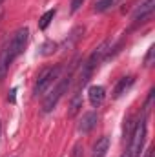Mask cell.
I'll return each mask as SVG.
<instances>
[{"mask_svg":"<svg viewBox=\"0 0 155 157\" xmlns=\"http://www.w3.org/2000/svg\"><path fill=\"white\" fill-rule=\"evenodd\" d=\"M28 39H29V29H28V28H20V29L15 31V35L11 37L9 44L6 46V49H7L11 60H15V59L24 51V48H26V44H28Z\"/></svg>","mask_w":155,"mask_h":157,"instance_id":"obj_4","label":"cell"},{"mask_svg":"<svg viewBox=\"0 0 155 157\" xmlns=\"http://www.w3.org/2000/svg\"><path fill=\"white\" fill-rule=\"evenodd\" d=\"M108 148H110V137L104 135V137H100L95 143V146H93V157H106Z\"/></svg>","mask_w":155,"mask_h":157,"instance_id":"obj_10","label":"cell"},{"mask_svg":"<svg viewBox=\"0 0 155 157\" xmlns=\"http://www.w3.org/2000/svg\"><path fill=\"white\" fill-rule=\"evenodd\" d=\"M11 57H9V53H7V49L4 48L2 51H0V82L6 78L7 75V71H9V66H11Z\"/></svg>","mask_w":155,"mask_h":157,"instance_id":"obj_9","label":"cell"},{"mask_svg":"<svg viewBox=\"0 0 155 157\" xmlns=\"http://www.w3.org/2000/svg\"><path fill=\"white\" fill-rule=\"evenodd\" d=\"M153 7H155V0H146L142 6H139V7L135 9L133 20H135V22H144V20H148V18L152 17V13H153Z\"/></svg>","mask_w":155,"mask_h":157,"instance_id":"obj_5","label":"cell"},{"mask_svg":"<svg viewBox=\"0 0 155 157\" xmlns=\"http://www.w3.org/2000/svg\"><path fill=\"white\" fill-rule=\"evenodd\" d=\"M133 82H135L133 77H122L119 82H117V86L113 88V99H119L122 93H126V91L133 86Z\"/></svg>","mask_w":155,"mask_h":157,"instance_id":"obj_8","label":"cell"},{"mask_svg":"<svg viewBox=\"0 0 155 157\" xmlns=\"http://www.w3.org/2000/svg\"><path fill=\"white\" fill-rule=\"evenodd\" d=\"M153 57H155V46H150V48H148V53H146V57H144V66H146V68H150V66L153 64Z\"/></svg>","mask_w":155,"mask_h":157,"instance_id":"obj_14","label":"cell"},{"mask_svg":"<svg viewBox=\"0 0 155 157\" xmlns=\"http://www.w3.org/2000/svg\"><path fill=\"white\" fill-rule=\"evenodd\" d=\"M82 155H84L82 144H75V148H73V152H71V157H82Z\"/></svg>","mask_w":155,"mask_h":157,"instance_id":"obj_16","label":"cell"},{"mask_svg":"<svg viewBox=\"0 0 155 157\" xmlns=\"http://www.w3.org/2000/svg\"><path fill=\"white\" fill-rule=\"evenodd\" d=\"M73 70H75V66L71 68V71L66 75V77L60 78V82L46 95V99H44V104H42V110H44V113H49V112H53L55 110V106L59 104V101L64 97V93L68 91V88H70V84H71V80H73Z\"/></svg>","mask_w":155,"mask_h":157,"instance_id":"obj_1","label":"cell"},{"mask_svg":"<svg viewBox=\"0 0 155 157\" xmlns=\"http://www.w3.org/2000/svg\"><path fill=\"white\" fill-rule=\"evenodd\" d=\"M2 2H4V0H0V4H2Z\"/></svg>","mask_w":155,"mask_h":157,"instance_id":"obj_21","label":"cell"},{"mask_svg":"<svg viewBox=\"0 0 155 157\" xmlns=\"http://www.w3.org/2000/svg\"><path fill=\"white\" fill-rule=\"evenodd\" d=\"M97 122H99V115L95 112H88V113L82 115L80 122H78V132L80 133H89L97 126Z\"/></svg>","mask_w":155,"mask_h":157,"instance_id":"obj_6","label":"cell"},{"mask_svg":"<svg viewBox=\"0 0 155 157\" xmlns=\"http://www.w3.org/2000/svg\"><path fill=\"white\" fill-rule=\"evenodd\" d=\"M82 108V93L80 91H75V95L71 97V102H70V110H68V117L73 119L80 112Z\"/></svg>","mask_w":155,"mask_h":157,"instance_id":"obj_11","label":"cell"},{"mask_svg":"<svg viewBox=\"0 0 155 157\" xmlns=\"http://www.w3.org/2000/svg\"><path fill=\"white\" fill-rule=\"evenodd\" d=\"M60 71H62V66H53V68L44 70L37 78V84H35V90H33L35 97L44 95L46 91H49V88L57 82V78L60 77Z\"/></svg>","mask_w":155,"mask_h":157,"instance_id":"obj_3","label":"cell"},{"mask_svg":"<svg viewBox=\"0 0 155 157\" xmlns=\"http://www.w3.org/2000/svg\"><path fill=\"white\" fill-rule=\"evenodd\" d=\"M55 48H57L55 42H46V44L42 46V55H49V53H53Z\"/></svg>","mask_w":155,"mask_h":157,"instance_id":"obj_15","label":"cell"},{"mask_svg":"<svg viewBox=\"0 0 155 157\" xmlns=\"http://www.w3.org/2000/svg\"><path fill=\"white\" fill-rule=\"evenodd\" d=\"M122 157H130V155H128V152H126V154H124V155H122Z\"/></svg>","mask_w":155,"mask_h":157,"instance_id":"obj_20","label":"cell"},{"mask_svg":"<svg viewBox=\"0 0 155 157\" xmlns=\"http://www.w3.org/2000/svg\"><path fill=\"white\" fill-rule=\"evenodd\" d=\"M0 135H2V122H0Z\"/></svg>","mask_w":155,"mask_h":157,"instance_id":"obj_19","label":"cell"},{"mask_svg":"<svg viewBox=\"0 0 155 157\" xmlns=\"http://www.w3.org/2000/svg\"><path fill=\"white\" fill-rule=\"evenodd\" d=\"M82 4H84V0H71V13H75V11H78Z\"/></svg>","mask_w":155,"mask_h":157,"instance_id":"obj_17","label":"cell"},{"mask_svg":"<svg viewBox=\"0 0 155 157\" xmlns=\"http://www.w3.org/2000/svg\"><path fill=\"white\" fill-rule=\"evenodd\" d=\"M88 97H89L91 106H100L106 99V90L102 86H91L89 91H88Z\"/></svg>","mask_w":155,"mask_h":157,"instance_id":"obj_7","label":"cell"},{"mask_svg":"<svg viewBox=\"0 0 155 157\" xmlns=\"http://www.w3.org/2000/svg\"><path fill=\"white\" fill-rule=\"evenodd\" d=\"M15 93H17V88L11 90V95H9V101H11V102H15Z\"/></svg>","mask_w":155,"mask_h":157,"instance_id":"obj_18","label":"cell"},{"mask_svg":"<svg viewBox=\"0 0 155 157\" xmlns=\"http://www.w3.org/2000/svg\"><path fill=\"white\" fill-rule=\"evenodd\" d=\"M55 9H49V11H46L42 17H40V20H39V28L40 29H46L49 24H51V20H53V17H55Z\"/></svg>","mask_w":155,"mask_h":157,"instance_id":"obj_13","label":"cell"},{"mask_svg":"<svg viewBox=\"0 0 155 157\" xmlns=\"http://www.w3.org/2000/svg\"><path fill=\"white\" fill-rule=\"evenodd\" d=\"M146 141V117H142L133 128V133L130 137V148L126 150L130 157H141Z\"/></svg>","mask_w":155,"mask_h":157,"instance_id":"obj_2","label":"cell"},{"mask_svg":"<svg viewBox=\"0 0 155 157\" xmlns=\"http://www.w3.org/2000/svg\"><path fill=\"white\" fill-rule=\"evenodd\" d=\"M120 0H95V4H93V11H97V13H104V11H108L110 7H113L117 6Z\"/></svg>","mask_w":155,"mask_h":157,"instance_id":"obj_12","label":"cell"}]
</instances>
